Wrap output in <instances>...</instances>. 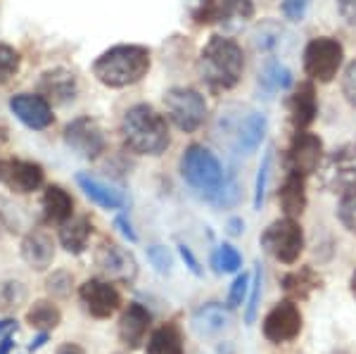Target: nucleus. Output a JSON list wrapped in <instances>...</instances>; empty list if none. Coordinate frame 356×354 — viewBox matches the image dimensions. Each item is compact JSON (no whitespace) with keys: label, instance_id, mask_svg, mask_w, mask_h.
<instances>
[{"label":"nucleus","instance_id":"obj_39","mask_svg":"<svg viewBox=\"0 0 356 354\" xmlns=\"http://www.w3.org/2000/svg\"><path fill=\"white\" fill-rule=\"evenodd\" d=\"M147 259H150V264L159 273H169L171 271V255H169V250H166L164 245H152V248H147Z\"/></svg>","mask_w":356,"mask_h":354},{"label":"nucleus","instance_id":"obj_32","mask_svg":"<svg viewBox=\"0 0 356 354\" xmlns=\"http://www.w3.org/2000/svg\"><path fill=\"white\" fill-rule=\"evenodd\" d=\"M337 219L342 221V226L347 228L349 233L356 236V186L349 188L342 195L340 204H337Z\"/></svg>","mask_w":356,"mask_h":354},{"label":"nucleus","instance_id":"obj_20","mask_svg":"<svg viewBox=\"0 0 356 354\" xmlns=\"http://www.w3.org/2000/svg\"><path fill=\"white\" fill-rule=\"evenodd\" d=\"M290 117H292V127L297 131H304L307 127H312L316 114H318V102H316V88L312 81H304L295 88V93L290 95Z\"/></svg>","mask_w":356,"mask_h":354},{"label":"nucleus","instance_id":"obj_40","mask_svg":"<svg viewBox=\"0 0 356 354\" xmlns=\"http://www.w3.org/2000/svg\"><path fill=\"white\" fill-rule=\"evenodd\" d=\"M342 93L347 102L352 107H356V60L349 62L347 70H344V77H342Z\"/></svg>","mask_w":356,"mask_h":354},{"label":"nucleus","instance_id":"obj_24","mask_svg":"<svg viewBox=\"0 0 356 354\" xmlns=\"http://www.w3.org/2000/svg\"><path fill=\"white\" fill-rule=\"evenodd\" d=\"M90 221L86 216H76V219H67L65 224H60V243L67 252L81 255L88 245L90 238Z\"/></svg>","mask_w":356,"mask_h":354},{"label":"nucleus","instance_id":"obj_28","mask_svg":"<svg viewBox=\"0 0 356 354\" xmlns=\"http://www.w3.org/2000/svg\"><path fill=\"white\" fill-rule=\"evenodd\" d=\"M147 354H183V338L181 330L174 323H166L152 330L147 340Z\"/></svg>","mask_w":356,"mask_h":354},{"label":"nucleus","instance_id":"obj_4","mask_svg":"<svg viewBox=\"0 0 356 354\" xmlns=\"http://www.w3.org/2000/svg\"><path fill=\"white\" fill-rule=\"evenodd\" d=\"M181 174L183 179L191 184L195 191L204 193V195H214L219 188L226 184L223 181L221 162L211 150L204 145H191L181 157Z\"/></svg>","mask_w":356,"mask_h":354},{"label":"nucleus","instance_id":"obj_19","mask_svg":"<svg viewBox=\"0 0 356 354\" xmlns=\"http://www.w3.org/2000/svg\"><path fill=\"white\" fill-rule=\"evenodd\" d=\"M22 259L26 262L31 269L45 271L55 259V241L48 231L43 228H33L22 241Z\"/></svg>","mask_w":356,"mask_h":354},{"label":"nucleus","instance_id":"obj_12","mask_svg":"<svg viewBox=\"0 0 356 354\" xmlns=\"http://www.w3.org/2000/svg\"><path fill=\"white\" fill-rule=\"evenodd\" d=\"M65 143L86 159H95L105 152V134L90 117H79L65 129Z\"/></svg>","mask_w":356,"mask_h":354},{"label":"nucleus","instance_id":"obj_14","mask_svg":"<svg viewBox=\"0 0 356 354\" xmlns=\"http://www.w3.org/2000/svg\"><path fill=\"white\" fill-rule=\"evenodd\" d=\"M79 298L86 305V309L90 312V316L95 319H110L114 312L122 307V295L107 281H97L90 278L79 288Z\"/></svg>","mask_w":356,"mask_h":354},{"label":"nucleus","instance_id":"obj_11","mask_svg":"<svg viewBox=\"0 0 356 354\" xmlns=\"http://www.w3.org/2000/svg\"><path fill=\"white\" fill-rule=\"evenodd\" d=\"M285 162H288V171H295V174H316V169L323 162V140L316 134H309V131H297L292 136Z\"/></svg>","mask_w":356,"mask_h":354},{"label":"nucleus","instance_id":"obj_35","mask_svg":"<svg viewBox=\"0 0 356 354\" xmlns=\"http://www.w3.org/2000/svg\"><path fill=\"white\" fill-rule=\"evenodd\" d=\"M240 264H243V257H240L238 250L228 243H223L219 248V252L214 255V266L219 273L221 271H238Z\"/></svg>","mask_w":356,"mask_h":354},{"label":"nucleus","instance_id":"obj_47","mask_svg":"<svg viewBox=\"0 0 356 354\" xmlns=\"http://www.w3.org/2000/svg\"><path fill=\"white\" fill-rule=\"evenodd\" d=\"M13 345H15L13 335H5V338L0 340V354H10V350H13Z\"/></svg>","mask_w":356,"mask_h":354},{"label":"nucleus","instance_id":"obj_34","mask_svg":"<svg viewBox=\"0 0 356 354\" xmlns=\"http://www.w3.org/2000/svg\"><path fill=\"white\" fill-rule=\"evenodd\" d=\"M19 72V53L8 43H0V83L10 81Z\"/></svg>","mask_w":356,"mask_h":354},{"label":"nucleus","instance_id":"obj_23","mask_svg":"<svg viewBox=\"0 0 356 354\" xmlns=\"http://www.w3.org/2000/svg\"><path fill=\"white\" fill-rule=\"evenodd\" d=\"M43 212H45V219L53 221V224H65L67 219H72L74 200L65 188L48 186L43 193Z\"/></svg>","mask_w":356,"mask_h":354},{"label":"nucleus","instance_id":"obj_17","mask_svg":"<svg viewBox=\"0 0 356 354\" xmlns=\"http://www.w3.org/2000/svg\"><path fill=\"white\" fill-rule=\"evenodd\" d=\"M152 323V314L138 302H131L119 319V340L124 342L129 350H138L147 335V328Z\"/></svg>","mask_w":356,"mask_h":354},{"label":"nucleus","instance_id":"obj_2","mask_svg":"<svg viewBox=\"0 0 356 354\" xmlns=\"http://www.w3.org/2000/svg\"><path fill=\"white\" fill-rule=\"evenodd\" d=\"M122 136L131 152L136 155H150L159 157L171 145V134L166 119L154 107L134 105L129 107L122 119Z\"/></svg>","mask_w":356,"mask_h":354},{"label":"nucleus","instance_id":"obj_29","mask_svg":"<svg viewBox=\"0 0 356 354\" xmlns=\"http://www.w3.org/2000/svg\"><path fill=\"white\" fill-rule=\"evenodd\" d=\"M264 131H266V119L261 117V114L252 112L250 117L243 122V127H240V136H238V150L243 152V155H250V152H254L257 147L261 145L264 140Z\"/></svg>","mask_w":356,"mask_h":354},{"label":"nucleus","instance_id":"obj_21","mask_svg":"<svg viewBox=\"0 0 356 354\" xmlns=\"http://www.w3.org/2000/svg\"><path fill=\"white\" fill-rule=\"evenodd\" d=\"M278 202L285 216L290 219H300L307 209V176L288 171L283 186L278 191Z\"/></svg>","mask_w":356,"mask_h":354},{"label":"nucleus","instance_id":"obj_3","mask_svg":"<svg viewBox=\"0 0 356 354\" xmlns=\"http://www.w3.org/2000/svg\"><path fill=\"white\" fill-rule=\"evenodd\" d=\"M150 50L143 45H114L93 62V77L107 88H126L150 72Z\"/></svg>","mask_w":356,"mask_h":354},{"label":"nucleus","instance_id":"obj_26","mask_svg":"<svg viewBox=\"0 0 356 354\" xmlns=\"http://www.w3.org/2000/svg\"><path fill=\"white\" fill-rule=\"evenodd\" d=\"M193 326L202 335L219 333V330L228 326V312L221 305H216V302H207V305H202L193 314Z\"/></svg>","mask_w":356,"mask_h":354},{"label":"nucleus","instance_id":"obj_43","mask_svg":"<svg viewBox=\"0 0 356 354\" xmlns=\"http://www.w3.org/2000/svg\"><path fill=\"white\" fill-rule=\"evenodd\" d=\"M181 257H183V262H186V266L195 273V276H202V269H200L197 257L193 255V250L188 248V245H181Z\"/></svg>","mask_w":356,"mask_h":354},{"label":"nucleus","instance_id":"obj_16","mask_svg":"<svg viewBox=\"0 0 356 354\" xmlns=\"http://www.w3.org/2000/svg\"><path fill=\"white\" fill-rule=\"evenodd\" d=\"M10 110L15 112V117L19 119L24 127L43 131L53 127V107L43 95H31V93H19L10 100Z\"/></svg>","mask_w":356,"mask_h":354},{"label":"nucleus","instance_id":"obj_30","mask_svg":"<svg viewBox=\"0 0 356 354\" xmlns=\"http://www.w3.org/2000/svg\"><path fill=\"white\" fill-rule=\"evenodd\" d=\"M29 293L22 281H3L0 283V312L13 314L26 302Z\"/></svg>","mask_w":356,"mask_h":354},{"label":"nucleus","instance_id":"obj_44","mask_svg":"<svg viewBox=\"0 0 356 354\" xmlns=\"http://www.w3.org/2000/svg\"><path fill=\"white\" fill-rule=\"evenodd\" d=\"M114 226H117V228H119V233H122L124 238H129L131 243H136V241H138L136 231L131 228V221H126L124 216H117V219H114Z\"/></svg>","mask_w":356,"mask_h":354},{"label":"nucleus","instance_id":"obj_31","mask_svg":"<svg viewBox=\"0 0 356 354\" xmlns=\"http://www.w3.org/2000/svg\"><path fill=\"white\" fill-rule=\"evenodd\" d=\"M261 83L268 90H285L292 86V74L288 67H283L280 62H268L261 72Z\"/></svg>","mask_w":356,"mask_h":354},{"label":"nucleus","instance_id":"obj_51","mask_svg":"<svg viewBox=\"0 0 356 354\" xmlns=\"http://www.w3.org/2000/svg\"><path fill=\"white\" fill-rule=\"evenodd\" d=\"M328 354H349V352H344V350H332V352H328Z\"/></svg>","mask_w":356,"mask_h":354},{"label":"nucleus","instance_id":"obj_50","mask_svg":"<svg viewBox=\"0 0 356 354\" xmlns=\"http://www.w3.org/2000/svg\"><path fill=\"white\" fill-rule=\"evenodd\" d=\"M349 285H352V295L356 298V271L352 273V281H349Z\"/></svg>","mask_w":356,"mask_h":354},{"label":"nucleus","instance_id":"obj_22","mask_svg":"<svg viewBox=\"0 0 356 354\" xmlns=\"http://www.w3.org/2000/svg\"><path fill=\"white\" fill-rule=\"evenodd\" d=\"M76 184L86 193V195L93 200L95 204H100V207H105V209H119V207H124L126 198L122 195V193L114 191L112 186L102 184V181H97L95 176L79 174L76 176Z\"/></svg>","mask_w":356,"mask_h":354},{"label":"nucleus","instance_id":"obj_33","mask_svg":"<svg viewBox=\"0 0 356 354\" xmlns=\"http://www.w3.org/2000/svg\"><path fill=\"white\" fill-rule=\"evenodd\" d=\"M72 285H74V276L69 271H53V276L45 281V290L57 300H67L72 295Z\"/></svg>","mask_w":356,"mask_h":354},{"label":"nucleus","instance_id":"obj_13","mask_svg":"<svg viewBox=\"0 0 356 354\" xmlns=\"http://www.w3.org/2000/svg\"><path fill=\"white\" fill-rule=\"evenodd\" d=\"M95 266L105 273L112 281H124L131 283L138 273V264L134 259V255L129 250H124L122 245L102 241L100 248L95 250Z\"/></svg>","mask_w":356,"mask_h":354},{"label":"nucleus","instance_id":"obj_10","mask_svg":"<svg viewBox=\"0 0 356 354\" xmlns=\"http://www.w3.org/2000/svg\"><path fill=\"white\" fill-rule=\"evenodd\" d=\"M302 333V312L295 300H283L264 319V338L273 345L295 340Z\"/></svg>","mask_w":356,"mask_h":354},{"label":"nucleus","instance_id":"obj_37","mask_svg":"<svg viewBox=\"0 0 356 354\" xmlns=\"http://www.w3.org/2000/svg\"><path fill=\"white\" fill-rule=\"evenodd\" d=\"M268 174H271V152H266L259 164V174H257V181H254V209H261L264 198H266Z\"/></svg>","mask_w":356,"mask_h":354},{"label":"nucleus","instance_id":"obj_5","mask_svg":"<svg viewBox=\"0 0 356 354\" xmlns=\"http://www.w3.org/2000/svg\"><path fill=\"white\" fill-rule=\"evenodd\" d=\"M318 174V186L325 193H347L356 186V143L335 147L323 157Z\"/></svg>","mask_w":356,"mask_h":354},{"label":"nucleus","instance_id":"obj_36","mask_svg":"<svg viewBox=\"0 0 356 354\" xmlns=\"http://www.w3.org/2000/svg\"><path fill=\"white\" fill-rule=\"evenodd\" d=\"M259 295H261V266H257L254 276H252V283H250V305H247V312H245L247 326H252L257 319V312H259Z\"/></svg>","mask_w":356,"mask_h":354},{"label":"nucleus","instance_id":"obj_15","mask_svg":"<svg viewBox=\"0 0 356 354\" xmlns=\"http://www.w3.org/2000/svg\"><path fill=\"white\" fill-rule=\"evenodd\" d=\"M0 181L10 191L26 195L43 186V167L36 162H24V159H5L0 162Z\"/></svg>","mask_w":356,"mask_h":354},{"label":"nucleus","instance_id":"obj_38","mask_svg":"<svg viewBox=\"0 0 356 354\" xmlns=\"http://www.w3.org/2000/svg\"><path fill=\"white\" fill-rule=\"evenodd\" d=\"M250 283L252 281L247 273L235 276L231 290H228V307H231V309H238L240 305H245V298H247V293H250Z\"/></svg>","mask_w":356,"mask_h":354},{"label":"nucleus","instance_id":"obj_27","mask_svg":"<svg viewBox=\"0 0 356 354\" xmlns=\"http://www.w3.org/2000/svg\"><path fill=\"white\" fill-rule=\"evenodd\" d=\"M62 321V312L57 309L55 302L50 300H36L26 312V323L31 328L41 330V333H50L60 326Z\"/></svg>","mask_w":356,"mask_h":354},{"label":"nucleus","instance_id":"obj_25","mask_svg":"<svg viewBox=\"0 0 356 354\" xmlns=\"http://www.w3.org/2000/svg\"><path fill=\"white\" fill-rule=\"evenodd\" d=\"M321 283L323 281L312 266H302L300 271H292L283 278V290L292 300H309V295L321 288Z\"/></svg>","mask_w":356,"mask_h":354},{"label":"nucleus","instance_id":"obj_49","mask_svg":"<svg viewBox=\"0 0 356 354\" xmlns=\"http://www.w3.org/2000/svg\"><path fill=\"white\" fill-rule=\"evenodd\" d=\"M13 328H17V323L13 319H3V321H0V333H3V330H13Z\"/></svg>","mask_w":356,"mask_h":354},{"label":"nucleus","instance_id":"obj_6","mask_svg":"<svg viewBox=\"0 0 356 354\" xmlns=\"http://www.w3.org/2000/svg\"><path fill=\"white\" fill-rule=\"evenodd\" d=\"M264 252H268L280 264H295L300 259L304 250V233L297 219L283 216V219L273 221L259 238Z\"/></svg>","mask_w":356,"mask_h":354},{"label":"nucleus","instance_id":"obj_9","mask_svg":"<svg viewBox=\"0 0 356 354\" xmlns=\"http://www.w3.org/2000/svg\"><path fill=\"white\" fill-rule=\"evenodd\" d=\"M254 3L252 0H200L193 19L197 24H226L238 26L252 19Z\"/></svg>","mask_w":356,"mask_h":354},{"label":"nucleus","instance_id":"obj_18","mask_svg":"<svg viewBox=\"0 0 356 354\" xmlns=\"http://www.w3.org/2000/svg\"><path fill=\"white\" fill-rule=\"evenodd\" d=\"M76 77L67 70H48L38 81V95H43L53 105H67V102L76 98Z\"/></svg>","mask_w":356,"mask_h":354},{"label":"nucleus","instance_id":"obj_7","mask_svg":"<svg viewBox=\"0 0 356 354\" xmlns=\"http://www.w3.org/2000/svg\"><path fill=\"white\" fill-rule=\"evenodd\" d=\"M344 60V48L337 38L318 36L304 48V72L312 81L330 83L337 77Z\"/></svg>","mask_w":356,"mask_h":354},{"label":"nucleus","instance_id":"obj_41","mask_svg":"<svg viewBox=\"0 0 356 354\" xmlns=\"http://www.w3.org/2000/svg\"><path fill=\"white\" fill-rule=\"evenodd\" d=\"M309 0H283V15L290 22H302V17L307 15Z\"/></svg>","mask_w":356,"mask_h":354},{"label":"nucleus","instance_id":"obj_48","mask_svg":"<svg viewBox=\"0 0 356 354\" xmlns=\"http://www.w3.org/2000/svg\"><path fill=\"white\" fill-rule=\"evenodd\" d=\"M45 342H48V333H41L36 340H31V345H29V350H31V352H33V350H38V347H43Z\"/></svg>","mask_w":356,"mask_h":354},{"label":"nucleus","instance_id":"obj_45","mask_svg":"<svg viewBox=\"0 0 356 354\" xmlns=\"http://www.w3.org/2000/svg\"><path fill=\"white\" fill-rule=\"evenodd\" d=\"M55 354H86L81 345H76V342H65V345L57 347Z\"/></svg>","mask_w":356,"mask_h":354},{"label":"nucleus","instance_id":"obj_1","mask_svg":"<svg viewBox=\"0 0 356 354\" xmlns=\"http://www.w3.org/2000/svg\"><path fill=\"white\" fill-rule=\"evenodd\" d=\"M200 79L211 88L214 93L231 90L238 86L245 70V55L243 48L226 36H211L200 53Z\"/></svg>","mask_w":356,"mask_h":354},{"label":"nucleus","instance_id":"obj_8","mask_svg":"<svg viewBox=\"0 0 356 354\" xmlns=\"http://www.w3.org/2000/svg\"><path fill=\"white\" fill-rule=\"evenodd\" d=\"M164 107L174 127L183 134H195L207 119V100L195 88H171L164 95Z\"/></svg>","mask_w":356,"mask_h":354},{"label":"nucleus","instance_id":"obj_46","mask_svg":"<svg viewBox=\"0 0 356 354\" xmlns=\"http://www.w3.org/2000/svg\"><path fill=\"white\" fill-rule=\"evenodd\" d=\"M243 231H245V221L240 219V216H233V219L228 221V233H231V236H240Z\"/></svg>","mask_w":356,"mask_h":354},{"label":"nucleus","instance_id":"obj_42","mask_svg":"<svg viewBox=\"0 0 356 354\" xmlns=\"http://www.w3.org/2000/svg\"><path fill=\"white\" fill-rule=\"evenodd\" d=\"M337 13L342 15V19H347L349 24L356 22V0H337Z\"/></svg>","mask_w":356,"mask_h":354}]
</instances>
